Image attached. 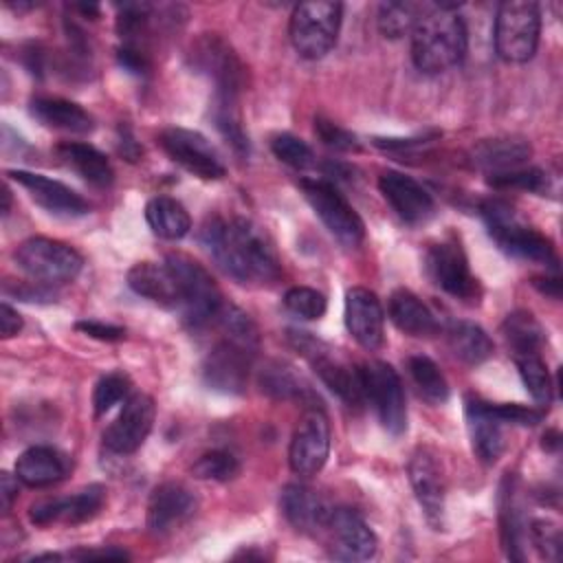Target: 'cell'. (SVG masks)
Returning <instances> with one entry per match:
<instances>
[{"label": "cell", "instance_id": "cell-1", "mask_svg": "<svg viewBox=\"0 0 563 563\" xmlns=\"http://www.w3.org/2000/svg\"><path fill=\"white\" fill-rule=\"evenodd\" d=\"M200 242L238 284L266 286L282 275V262L271 238L253 220H207L200 229Z\"/></svg>", "mask_w": 563, "mask_h": 563}, {"label": "cell", "instance_id": "cell-2", "mask_svg": "<svg viewBox=\"0 0 563 563\" xmlns=\"http://www.w3.org/2000/svg\"><path fill=\"white\" fill-rule=\"evenodd\" d=\"M455 9L457 4L438 2L416 22L411 31V59L418 70L438 75L464 59L468 35Z\"/></svg>", "mask_w": 563, "mask_h": 563}, {"label": "cell", "instance_id": "cell-3", "mask_svg": "<svg viewBox=\"0 0 563 563\" xmlns=\"http://www.w3.org/2000/svg\"><path fill=\"white\" fill-rule=\"evenodd\" d=\"M479 211L486 222L488 235L506 255L543 264L554 273L559 271V257H556L554 244L537 229L523 224L508 202L486 200Z\"/></svg>", "mask_w": 563, "mask_h": 563}, {"label": "cell", "instance_id": "cell-4", "mask_svg": "<svg viewBox=\"0 0 563 563\" xmlns=\"http://www.w3.org/2000/svg\"><path fill=\"white\" fill-rule=\"evenodd\" d=\"M165 266L176 279L185 321L191 328L213 323L218 310L224 303V297L211 273L187 253H169L165 257Z\"/></svg>", "mask_w": 563, "mask_h": 563}, {"label": "cell", "instance_id": "cell-5", "mask_svg": "<svg viewBox=\"0 0 563 563\" xmlns=\"http://www.w3.org/2000/svg\"><path fill=\"white\" fill-rule=\"evenodd\" d=\"M288 343L312 365L321 383L336 394L347 407L365 405V385L361 367H354L332 354V347L310 332L303 330H288Z\"/></svg>", "mask_w": 563, "mask_h": 563}, {"label": "cell", "instance_id": "cell-6", "mask_svg": "<svg viewBox=\"0 0 563 563\" xmlns=\"http://www.w3.org/2000/svg\"><path fill=\"white\" fill-rule=\"evenodd\" d=\"M343 18L341 2H299L290 15L288 35L295 51L306 59H321L332 51Z\"/></svg>", "mask_w": 563, "mask_h": 563}, {"label": "cell", "instance_id": "cell-7", "mask_svg": "<svg viewBox=\"0 0 563 563\" xmlns=\"http://www.w3.org/2000/svg\"><path fill=\"white\" fill-rule=\"evenodd\" d=\"M541 35V11L530 0L501 2L495 18V51L508 64L532 59Z\"/></svg>", "mask_w": 563, "mask_h": 563}, {"label": "cell", "instance_id": "cell-8", "mask_svg": "<svg viewBox=\"0 0 563 563\" xmlns=\"http://www.w3.org/2000/svg\"><path fill=\"white\" fill-rule=\"evenodd\" d=\"M13 260L22 273L46 286L73 282L84 266L81 255L70 244L51 238L24 240L15 249Z\"/></svg>", "mask_w": 563, "mask_h": 563}, {"label": "cell", "instance_id": "cell-9", "mask_svg": "<svg viewBox=\"0 0 563 563\" xmlns=\"http://www.w3.org/2000/svg\"><path fill=\"white\" fill-rule=\"evenodd\" d=\"M299 187L312 211L343 246L352 249L363 242L365 224L361 216L332 183L323 178H303L299 180Z\"/></svg>", "mask_w": 563, "mask_h": 563}, {"label": "cell", "instance_id": "cell-10", "mask_svg": "<svg viewBox=\"0 0 563 563\" xmlns=\"http://www.w3.org/2000/svg\"><path fill=\"white\" fill-rule=\"evenodd\" d=\"M365 385V402H369L391 435H400L407 429V405L398 372L385 361H372L361 367Z\"/></svg>", "mask_w": 563, "mask_h": 563}, {"label": "cell", "instance_id": "cell-11", "mask_svg": "<svg viewBox=\"0 0 563 563\" xmlns=\"http://www.w3.org/2000/svg\"><path fill=\"white\" fill-rule=\"evenodd\" d=\"M330 453V422L319 405L306 407L290 438L288 462L292 473L301 477L317 475Z\"/></svg>", "mask_w": 563, "mask_h": 563}, {"label": "cell", "instance_id": "cell-12", "mask_svg": "<svg viewBox=\"0 0 563 563\" xmlns=\"http://www.w3.org/2000/svg\"><path fill=\"white\" fill-rule=\"evenodd\" d=\"M158 143L174 163L202 180H218L227 174V167L213 145L196 130L167 128L161 132Z\"/></svg>", "mask_w": 563, "mask_h": 563}, {"label": "cell", "instance_id": "cell-13", "mask_svg": "<svg viewBox=\"0 0 563 563\" xmlns=\"http://www.w3.org/2000/svg\"><path fill=\"white\" fill-rule=\"evenodd\" d=\"M427 273L435 286L457 299H477L479 282L468 268V260L457 240H442L427 251Z\"/></svg>", "mask_w": 563, "mask_h": 563}, {"label": "cell", "instance_id": "cell-14", "mask_svg": "<svg viewBox=\"0 0 563 563\" xmlns=\"http://www.w3.org/2000/svg\"><path fill=\"white\" fill-rule=\"evenodd\" d=\"M156 418V405L147 394H130L114 422L103 431V446L117 455H130L147 440Z\"/></svg>", "mask_w": 563, "mask_h": 563}, {"label": "cell", "instance_id": "cell-15", "mask_svg": "<svg viewBox=\"0 0 563 563\" xmlns=\"http://www.w3.org/2000/svg\"><path fill=\"white\" fill-rule=\"evenodd\" d=\"M191 66L213 79L216 92L240 95L244 86V66L233 48L218 35L205 33L191 46Z\"/></svg>", "mask_w": 563, "mask_h": 563}, {"label": "cell", "instance_id": "cell-16", "mask_svg": "<svg viewBox=\"0 0 563 563\" xmlns=\"http://www.w3.org/2000/svg\"><path fill=\"white\" fill-rule=\"evenodd\" d=\"M255 350L235 341L222 339L205 356L202 380L209 389L220 394H242L246 389L249 372L253 365Z\"/></svg>", "mask_w": 563, "mask_h": 563}, {"label": "cell", "instance_id": "cell-17", "mask_svg": "<svg viewBox=\"0 0 563 563\" xmlns=\"http://www.w3.org/2000/svg\"><path fill=\"white\" fill-rule=\"evenodd\" d=\"M330 534V550L341 561H367L378 550V539L365 519L345 506L332 508L325 530Z\"/></svg>", "mask_w": 563, "mask_h": 563}, {"label": "cell", "instance_id": "cell-18", "mask_svg": "<svg viewBox=\"0 0 563 563\" xmlns=\"http://www.w3.org/2000/svg\"><path fill=\"white\" fill-rule=\"evenodd\" d=\"M409 482L413 488V495L424 510L427 521L440 530L444 526V497H446V484L442 468L435 460V455L427 449H418L409 464H407Z\"/></svg>", "mask_w": 563, "mask_h": 563}, {"label": "cell", "instance_id": "cell-19", "mask_svg": "<svg viewBox=\"0 0 563 563\" xmlns=\"http://www.w3.org/2000/svg\"><path fill=\"white\" fill-rule=\"evenodd\" d=\"M345 328L354 341L374 352L385 341V310L376 292L354 286L345 295Z\"/></svg>", "mask_w": 563, "mask_h": 563}, {"label": "cell", "instance_id": "cell-20", "mask_svg": "<svg viewBox=\"0 0 563 563\" xmlns=\"http://www.w3.org/2000/svg\"><path fill=\"white\" fill-rule=\"evenodd\" d=\"M103 501H106V488L101 484H90L70 497H53V499L35 501L29 510V517L37 526L84 523L103 508Z\"/></svg>", "mask_w": 563, "mask_h": 563}, {"label": "cell", "instance_id": "cell-21", "mask_svg": "<svg viewBox=\"0 0 563 563\" xmlns=\"http://www.w3.org/2000/svg\"><path fill=\"white\" fill-rule=\"evenodd\" d=\"M7 176L18 185H22L29 191V196L48 213L77 218L90 211V202L84 196H79L75 189H70L68 185L55 178H48L35 172H24V169H9Z\"/></svg>", "mask_w": 563, "mask_h": 563}, {"label": "cell", "instance_id": "cell-22", "mask_svg": "<svg viewBox=\"0 0 563 563\" xmlns=\"http://www.w3.org/2000/svg\"><path fill=\"white\" fill-rule=\"evenodd\" d=\"M378 189L383 198L391 205L396 216L407 224H424L435 211L431 194L418 180L402 172H383L378 178Z\"/></svg>", "mask_w": 563, "mask_h": 563}, {"label": "cell", "instance_id": "cell-23", "mask_svg": "<svg viewBox=\"0 0 563 563\" xmlns=\"http://www.w3.org/2000/svg\"><path fill=\"white\" fill-rule=\"evenodd\" d=\"M196 495L178 484L165 482L156 486L147 501V528L154 534H167L180 528L196 512Z\"/></svg>", "mask_w": 563, "mask_h": 563}, {"label": "cell", "instance_id": "cell-24", "mask_svg": "<svg viewBox=\"0 0 563 563\" xmlns=\"http://www.w3.org/2000/svg\"><path fill=\"white\" fill-rule=\"evenodd\" d=\"M464 413H466V429H468L473 453L484 464H495L506 449L504 429H501L504 424L493 416L488 402L475 396L466 398Z\"/></svg>", "mask_w": 563, "mask_h": 563}, {"label": "cell", "instance_id": "cell-25", "mask_svg": "<svg viewBox=\"0 0 563 563\" xmlns=\"http://www.w3.org/2000/svg\"><path fill=\"white\" fill-rule=\"evenodd\" d=\"M279 506L286 521L306 534L325 530L332 506L312 488L303 484H288L279 495Z\"/></svg>", "mask_w": 563, "mask_h": 563}, {"label": "cell", "instance_id": "cell-26", "mask_svg": "<svg viewBox=\"0 0 563 563\" xmlns=\"http://www.w3.org/2000/svg\"><path fill=\"white\" fill-rule=\"evenodd\" d=\"M532 156V145L521 136L482 139L471 150V163L488 176L523 167Z\"/></svg>", "mask_w": 563, "mask_h": 563}, {"label": "cell", "instance_id": "cell-27", "mask_svg": "<svg viewBox=\"0 0 563 563\" xmlns=\"http://www.w3.org/2000/svg\"><path fill=\"white\" fill-rule=\"evenodd\" d=\"M70 462L53 446L35 444L15 460V477L31 488H46L68 475Z\"/></svg>", "mask_w": 563, "mask_h": 563}, {"label": "cell", "instance_id": "cell-28", "mask_svg": "<svg viewBox=\"0 0 563 563\" xmlns=\"http://www.w3.org/2000/svg\"><path fill=\"white\" fill-rule=\"evenodd\" d=\"M128 286L161 308H180V292L165 264L139 262L128 271Z\"/></svg>", "mask_w": 563, "mask_h": 563}, {"label": "cell", "instance_id": "cell-29", "mask_svg": "<svg viewBox=\"0 0 563 563\" xmlns=\"http://www.w3.org/2000/svg\"><path fill=\"white\" fill-rule=\"evenodd\" d=\"M389 319L398 330L411 336H431L438 332V321L427 303L407 288H398L389 295Z\"/></svg>", "mask_w": 563, "mask_h": 563}, {"label": "cell", "instance_id": "cell-30", "mask_svg": "<svg viewBox=\"0 0 563 563\" xmlns=\"http://www.w3.org/2000/svg\"><path fill=\"white\" fill-rule=\"evenodd\" d=\"M31 114L46 128L70 132V134H88L95 128L92 117L77 103L59 97H37L31 101Z\"/></svg>", "mask_w": 563, "mask_h": 563}, {"label": "cell", "instance_id": "cell-31", "mask_svg": "<svg viewBox=\"0 0 563 563\" xmlns=\"http://www.w3.org/2000/svg\"><path fill=\"white\" fill-rule=\"evenodd\" d=\"M517 479L506 475L499 488V537L510 561H523V517L517 504Z\"/></svg>", "mask_w": 563, "mask_h": 563}, {"label": "cell", "instance_id": "cell-32", "mask_svg": "<svg viewBox=\"0 0 563 563\" xmlns=\"http://www.w3.org/2000/svg\"><path fill=\"white\" fill-rule=\"evenodd\" d=\"M57 152H59V158H64V163L70 169H75L86 183L101 187V189L112 185L114 172H112L110 161L106 158L103 152H99L90 143L68 141V143H62Z\"/></svg>", "mask_w": 563, "mask_h": 563}, {"label": "cell", "instance_id": "cell-33", "mask_svg": "<svg viewBox=\"0 0 563 563\" xmlns=\"http://www.w3.org/2000/svg\"><path fill=\"white\" fill-rule=\"evenodd\" d=\"M145 220L154 235L163 240H180L191 229V218L183 202L172 196H156L145 207Z\"/></svg>", "mask_w": 563, "mask_h": 563}, {"label": "cell", "instance_id": "cell-34", "mask_svg": "<svg viewBox=\"0 0 563 563\" xmlns=\"http://www.w3.org/2000/svg\"><path fill=\"white\" fill-rule=\"evenodd\" d=\"M451 352L466 365H479L493 356V339L473 321H453L446 328Z\"/></svg>", "mask_w": 563, "mask_h": 563}, {"label": "cell", "instance_id": "cell-35", "mask_svg": "<svg viewBox=\"0 0 563 563\" xmlns=\"http://www.w3.org/2000/svg\"><path fill=\"white\" fill-rule=\"evenodd\" d=\"M501 334H504L508 347L512 350V356L539 354V350L545 341L541 323L528 310H515V312L506 314V319L501 323Z\"/></svg>", "mask_w": 563, "mask_h": 563}, {"label": "cell", "instance_id": "cell-36", "mask_svg": "<svg viewBox=\"0 0 563 563\" xmlns=\"http://www.w3.org/2000/svg\"><path fill=\"white\" fill-rule=\"evenodd\" d=\"M257 380L262 391L277 400H297L308 394V387L301 380V376H297V372L282 361H268L260 369Z\"/></svg>", "mask_w": 563, "mask_h": 563}, {"label": "cell", "instance_id": "cell-37", "mask_svg": "<svg viewBox=\"0 0 563 563\" xmlns=\"http://www.w3.org/2000/svg\"><path fill=\"white\" fill-rule=\"evenodd\" d=\"M211 114H213V123H216L218 132L227 139V143H231V147L238 154H242V156L249 154V136L242 128V119H240V110H238V95L216 92Z\"/></svg>", "mask_w": 563, "mask_h": 563}, {"label": "cell", "instance_id": "cell-38", "mask_svg": "<svg viewBox=\"0 0 563 563\" xmlns=\"http://www.w3.org/2000/svg\"><path fill=\"white\" fill-rule=\"evenodd\" d=\"M409 376L418 387L420 396L431 405H444L449 400V383L440 367L424 354H413L407 361Z\"/></svg>", "mask_w": 563, "mask_h": 563}, {"label": "cell", "instance_id": "cell-39", "mask_svg": "<svg viewBox=\"0 0 563 563\" xmlns=\"http://www.w3.org/2000/svg\"><path fill=\"white\" fill-rule=\"evenodd\" d=\"M213 323H218V328L222 330L224 339L235 341L240 345H246L251 350H257V345H260V330H257L255 321L242 308L224 301L222 308L218 310Z\"/></svg>", "mask_w": 563, "mask_h": 563}, {"label": "cell", "instance_id": "cell-40", "mask_svg": "<svg viewBox=\"0 0 563 563\" xmlns=\"http://www.w3.org/2000/svg\"><path fill=\"white\" fill-rule=\"evenodd\" d=\"M424 9L416 2H383L378 7V29L385 37L398 40L413 31Z\"/></svg>", "mask_w": 563, "mask_h": 563}, {"label": "cell", "instance_id": "cell-41", "mask_svg": "<svg viewBox=\"0 0 563 563\" xmlns=\"http://www.w3.org/2000/svg\"><path fill=\"white\" fill-rule=\"evenodd\" d=\"M515 363L528 394L534 398V402L548 407L552 402V378L541 354H519L515 356Z\"/></svg>", "mask_w": 563, "mask_h": 563}, {"label": "cell", "instance_id": "cell-42", "mask_svg": "<svg viewBox=\"0 0 563 563\" xmlns=\"http://www.w3.org/2000/svg\"><path fill=\"white\" fill-rule=\"evenodd\" d=\"M191 473L198 479H211V482H229L235 479L240 473V460L224 449H213L202 453L194 464Z\"/></svg>", "mask_w": 563, "mask_h": 563}, {"label": "cell", "instance_id": "cell-43", "mask_svg": "<svg viewBox=\"0 0 563 563\" xmlns=\"http://www.w3.org/2000/svg\"><path fill=\"white\" fill-rule=\"evenodd\" d=\"M284 306L290 314L299 319H321L328 310V299L323 292L310 288V286H292L284 295Z\"/></svg>", "mask_w": 563, "mask_h": 563}, {"label": "cell", "instance_id": "cell-44", "mask_svg": "<svg viewBox=\"0 0 563 563\" xmlns=\"http://www.w3.org/2000/svg\"><path fill=\"white\" fill-rule=\"evenodd\" d=\"M271 150L282 163H286L292 169H310L317 163L312 147L306 141H301L299 136L288 134V132L275 134L271 141Z\"/></svg>", "mask_w": 563, "mask_h": 563}, {"label": "cell", "instance_id": "cell-45", "mask_svg": "<svg viewBox=\"0 0 563 563\" xmlns=\"http://www.w3.org/2000/svg\"><path fill=\"white\" fill-rule=\"evenodd\" d=\"M130 387H132L130 376L123 372H110V374L101 376L92 391L95 416H101V413L110 411L117 402L125 400L130 396Z\"/></svg>", "mask_w": 563, "mask_h": 563}, {"label": "cell", "instance_id": "cell-46", "mask_svg": "<svg viewBox=\"0 0 563 563\" xmlns=\"http://www.w3.org/2000/svg\"><path fill=\"white\" fill-rule=\"evenodd\" d=\"M488 185L495 189H526L534 194H543L548 189V174L539 167H517L510 172L488 176Z\"/></svg>", "mask_w": 563, "mask_h": 563}, {"label": "cell", "instance_id": "cell-47", "mask_svg": "<svg viewBox=\"0 0 563 563\" xmlns=\"http://www.w3.org/2000/svg\"><path fill=\"white\" fill-rule=\"evenodd\" d=\"M530 539L537 552L548 561H559L561 556V530L550 519H532L530 521Z\"/></svg>", "mask_w": 563, "mask_h": 563}, {"label": "cell", "instance_id": "cell-48", "mask_svg": "<svg viewBox=\"0 0 563 563\" xmlns=\"http://www.w3.org/2000/svg\"><path fill=\"white\" fill-rule=\"evenodd\" d=\"M493 416L501 422V424H519V427H534L543 420L545 411L543 407H523L517 402H504V405H493L488 402Z\"/></svg>", "mask_w": 563, "mask_h": 563}, {"label": "cell", "instance_id": "cell-49", "mask_svg": "<svg viewBox=\"0 0 563 563\" xmlns=\"http://www.w3.org/2000/svg\"><path fill=\"white\" fill-rule=\"evenodd\" d=\"M314 132L321 139V143L332 147V150H339V152H354V150H358L356 136L352 132H347L345 128L336 125L330 119L314 117Z\"/></svg>", "mask_w": 563, "mask_h": 563}, {"label": "cell", "instance_id": "cell-50", "mask_svg": "<svg viewBox=\"0 0 563 563\" xmlns=\"http://www.w3.org/2000/svg\"><path fill=\"white\" fill-rule=\"evenodd\" d=\"M75 328L99 341H121L125 336V330L121 325H112L103 321H77Z\"/></svg>", "mask_w": 563, "mask_h": 563}, {"label": "cell", "instance_id": "cell-51", "mask_svg": "<svg viewBox=\"0 0 563 563\" xmlns=\"http://www.w3.org/2000/svg\"><path fill=\"white\" fill-rule=\"evenodd\" d=\"M117 57H119V64H121L125 70L134 73V75H145V73L150 70V62H147L145 53H141L134 44H123V46L119 48Z\"/></svg>", "mask_w": 563, "mask_h": 563}, {"label": "cell", "instance_id": "cell-52", "mask_svg": "<svg viewBox=\"0 0 563 563\" xmlns=\"http://www.w3.org/2000/svg\"><path fill=\"white\" fill-rule=\"evenodd\" d=\"M438 136V132H429V134H418L411 139H374V145L380 150H389V152H402L409 147H420L429 141H433Z\"/></svg>", "mask_w": 563, "mask_h": 563}, {"label": "cell", "instance_id": "cell-53", "mask_svg": "<svg viewBox=\"0 0 563 563\" xmlns=\"http://www.w3.org/2000/svg\"><path fill=\"white\" fill-rule=\"evenodd\" d=\"M70 559H79V561H95V559H99V561H125V559H130V554L125 552V550H121V548H114V545H110V548H99V550H88V548H81V550H75V552H70L68 554Z\"/></svg>", "mask_w": 563, "mask_h": 563}, {"label": "cell", "instance_id": "cell-54", "mask_svg": "<svg viewBox=\"0 0 563 563\" xmlns=\"http://www.w3.org/2000/svg\"><path fill=\"white\" fill-rule=\"evenodd\" d=\"M22 330V317L7 301L0 303V334L2 339H11Z\"/></svg>", "mask_w": 563, "mask_h": 563}, {"label": "cell", "instance_id": "cell-55", "mask_svg": "<svg viewBox=\"0 0 563 563\" xmlns=\"http://www.w3.org/2000/svg\"><path fill=\"white\" fill-rule=\"evenodd\" d=\"M18 497V477H13L11 473H2L0 475V504H2V512L11 510L13 499Z\"/></svg>", "mask_w": 563, "mask_h": 563}, {"label": "cell", "instance_id": "cell-56", "mask_svg": "<svg viewBox=\"0 0 563 563\" xmlns=\"http://www.w3.org/2000/svg\"><path fill=\"white\" fill-rule=\"evenodd\" d=\"M532 286L541 292V295H548L552 299H561V279L559 275H541V277H534L532 279Z\"/></svg>", "mask_w": 563, "mask_h": 563}, {"label": "cell", "instance_id": "cell-57", "mask_svg": "<svg viewBox=\"0 0 563 563\" xmlns=\"http://www.w3.org/2000/svg\"><path fill=\"white\" fill-rule=\"evenodd\" d=\"M9 209H11V191H9V187L4 185V187H2V216H7Z\"/></svg>", "mask_w": 563, "mask_h": 563}]
</instances>
